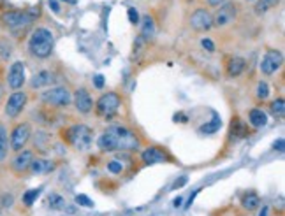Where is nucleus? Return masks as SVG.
Returning <instances> with one entry per match:
<instances>
[{"label":"nucleus","mask_w":285,"mask_h":216,"mask_svg":"<svg viewBox=\"0 0 285 216\" xmlns=\"http://www.w3.org/2000/svg\"><path fill=\"white\" fill-rule=\"evenodd\" d=\"M25 104H27V93L25 92H14L5 102V114L9 118H16L21 111H23Z\"/></svg>","instance_id":"10"},{"label":"nucleus","mask_w":285,"mask_h":216,"mask_svg":"<svg viewBox=\"0 0 285 216\" xmlns=\"http://www.w3.org/2000/svg\"><path fill=\"white\" fill-rule=\"evenodd\" d=\"M282 64H284L282 51H278V49H268L261 60V72L266 74V76H271V74H275L282 67Z\"/></svg>","instance_id":"8"},{"label":"nucleus","mask_w":285,"mask_h":216,"mask_svg":"<svg viewBox=\"0 0 285 216\" xmlns=\"http://www.w3.org/2000/svg\"><path fill=\"white\" fill-rule=\"evenodd\" d=\"M2 95H4V86H2V83H0V100H2Z\"/></svg>","instance_id":"45"},{"label":"nucleus","mask_w":285,"mask_h":216,"mask_svg":"<svg viewBox=\"0 0 285 216\" xmlns=\"http://www.w3.org/2000/svg\"><path fill=\"white\" fill-rule=\"evenodd\" d=\"M41 192H42V186H39V188L28 190V192L23 195V204H25V206H32L34 202H36L37 197L41 195Z\"/></svg>","instance_id":"28"},{"label":"nucleus","mask_w":285,"mask_h":216,"mask_svg":"<svg viewBox=\"0 0 285 216\" xmlns=\"http://www.w3.org/2000/svg\"><path fill=\"white\" fill-rule=\"evenodd\" d=\"M220 127H222V120L217 116V114H215L211 121H208V123H204L203 127H199V134H203V136L215 134V132H218V130H220Z\"/></svg>","instance_id":"20"},{"label":"nucleus","mask_w":285,"mask_h":216,"mask_svg":"<svg viewBox=\"0 0 285 216\" xmlns=\"http://www.w3.org/2000/svg\"><path fill=\"white\" fill-rule=\"evenodd\" d=\"M181 202H183V197H176V199L173 200V206H174V208H180Z\"/></svg>","instance_id":"42"},{"label":"nucleus","mask_w":285,"mask_h":216,"mask_svg":"<svg viewBox=\"0 0 285 216\" xmlns=\"http://www.w3.org/2000/svg\"><path fill=\"white\" fill-rule=\"evenodd\" d=\"M48 202H49V208L51 209H58V211L65 209V199L62 195H58V193H51Z\"/></svg>","instance_id":"27"},{"label":"nucleus","mask_w":285,"mask_h":216,"mask_svg":"<svg viewBox=\"0 0 285 216\" xmlns=\"http://www.w3.org/2000/svg\"><path fill=\"white\" fill-rule=\"evenodd\" d=\"M37 16H39V7L25 9V11H7L2 14V23L11 30H21L28 27Z\"/></svg>","instance_id":"4"},{"label":"nucleus","mask_w":285,"mask_h":216,"mask_svg":"<svg viewBox=\"0 0 285 216\" xmlns=\"http://www.w3.org/2000/svg\"><path fill=\"white\" fill-rule=\"evenodd\" d=\"M32 136V128H30V123H18L16 127L12 128L11 132V149L14 151H21V149L27 146L28 139Z\"/></svg>","instance_id":"7"},{"label":"nucleus","mask_w":285,"mask_h":216,"mask_svg":"<svg viewBox=\"0 0 285 216\" xmlns=\"http://www.w3.org/2000/svg\"><path fill=\"white\" fill-rule=\"evenodd\" d=\"M174 121H181V123H185V121H187V116H185L183 112H178V114H174Z\"/></svg>","instance_id":"40"},{"label":"nucleus","mask_w":285,"mask_h":216,"mask_svg":"<svg viewBox=\"0 0 285 216\" xmlns=\"http://www.w3.org/2000/svg\"><path fill=\"white\" fill-rule=\"evenodd\" d=\"M246 127L243 123H241V120H234L233 123H231V137H234V139H241V137L246 136Z\"/></svg>","instance_id":"25"},{"label":"nucleus","mask_w":285,"mask_h":216,"mask_svg":"<svg viewBox=\"0 0 285 216\" xmlns=\"http://www.w3.org/2000/svg\"><path fill=\"white\" fill-rule=\"evenodd\" d=\"M165 160H167V156L159 148H148L146 151H143V162L145 164H161V162Z\"/></svg>","instance_id":"16"},{"label":"nucleus","mask_w":285,"mask_h":216,"mask_svg":"<svg viewBox=\"0 0 285 216\" xmlns=\"http://www.w3.org/2000/svg\"><path fill=\"white\" fill-rule=\"evenodd\" d=\"M97 146L102 151H130V149L139 148V141H137L136 134L130 132L129 128L113 125V127L106 128L104 134L99 137Z\"/></svg>","instance_id":"1"},{"label":"nucleus","mask_w":285,"mask_h":216,"mask_svg":"<svg viewBox=\"0 0 285 216\" xmlns=\"http://www.w3.org/2000/svg\"><path fill=\"white\" fill-rule=\"evenodd\" d=\"M120 106H122L120 95L109 92V93H104L101 99L97 100V112H99L101 116L111 118V116H115V114L118 112Z\"/></svg>","instance_id":"6"},{"label":"nucleus","mask_w":285,"mask_h":216,"mask_svg":"<svg viewBox=\"0 0 285 216\" xmlns=\"http://www.w3.org/2000/svg\"><path fill=\"white\" fill-rule=\"evenodd\" d=\"M55 81V76H53V72L49 71H41L37 72L36 76L30 79V86L32 88H44V86H49V84Z\"/></svg>","instance_id":"15"},{"label":"nucleus","mask_w":285,"mask_h":216,"mask_svg":"<svg viewBox=\"0 0 285 216\" xmlns=\"http://www.w3.org/2000/svg\"><path fill=\"white\" fill-rule=\"evenodd\" d=\"M284 139H278L277 143H275V149H278V151H284Z\"/></svg>","instance_id":"41"},{"label":"nucleus","mask_w":285,"mask_h":216,"mask_svg":"<svg viewBox=\"0 0 285 216\" xmlns=\"http://www.w3.org/2000/svg\"><path fill=\"white\" fill-rule=\"evenodd\" d=\"M49 7H51L53 12H60V5H58L56 0H49Z\"/></svg>","instance_id":"39"},{"label":"nucleus","mask_w":285,"mask_h":216,"mask_svg":"<svg viewBox=\"0 0 285 216\" xmlns=\"http://www.w3.org/2000/svg\"><path fill=\"white\" fill-rule=\"evenodd\" d=\"M236 14H238V5L236 4H224L218 7V11L215 12L213 18V25L217 27H225V25L233 23L236 20Z\"/></svg>","instance_id":"9"},{"label":"nucleus","mask_w":285,"mask_h":216,"mask_svg":"<svg viewBox=\"0 0 285 216\" xmlns=\"http://www.w3.org/2000/svg\"><path fill=\"white\" fill-rule=\"evenodd\" d=\"M268 211H269L268 208H262V211L259 213V216H268Z\"/></svg>","instance_id":"44"},{"label":"nucleus","mask_w":285,"mask_h":216,"mask_svg":"<svg viewBox=\"0 0 285 216\" xmlns=\"http://www.w3.org/2000/svg\"><path fill=\"white\" fill-rule=\"evenodd\" d=\"M278 2L280 0H257V4H255V7H253V11H255V14H264V12H268L269 9H273L278 5Z\"/></svg>","instance_id":"24"},{"label":"nucleus","mask_w":285,"mask_h":216,"mask_svg":"<svg viewBox=\"0 0 285 216\" xmlns=\"http://www.w3.org/2000/svg\"><path fill=\"white\" fill-rule=\"evenodd\" d=\"M248 121L252 127L261 128L268 123V116H266V112L262 111V109H252V111L248 112Z\"/></svg>","instance_id":"19"},{"label":"nucleus","mask_w":285,"mask_h":216,"mask_svg":"<svg viewBox=\"0 0 285 216\" xmlns=\"http://www.w3.org/2000/svg\"><path fill=\"white\" fill-rule=\"evenodd\" d=\"M71 92L64 86H55V88H49L48 92H44L41 95V100L48 106H55V108H65L71 102Z\"/></svg>","instance_id":"5"},{"label":"nucleus","mask_w":285,"mask_h":216,"mask_svg":"<svg viewBox=\"0 0 285 216\" xmlns=\"http://www.w3.org/2000/svg\"><path fill=\"white\" fill-rule=\"evenodd\" d=\"M0 56L4 58V60H7L9 56H11V53H12V49H11V44H9L7 40H0Z\"/></svg>","instance_id":"31"},{"label":"nucleus","mask_w":285,"mask_h":216,"mask_svg":"<svg viewBox=\"0 0 285 216\" xmlns=\"http://www.w3.org/2000/svg\"><path fill=\"white\" fill-rule=\"evenodd\" d=\"M190 27H192L194 30H199V32L209 30V28L213 27V18L208 9H197L192 16H190Z\"/></svg>","instance_id":"11"},{"label":"nucleus","mask_w":285,"mask_h":216,"mask_svg":"<svg viewBox=\"0 0 285 216\" xmlns=\"http://www.w3.org/2000/svg\"><path fill=\"white\" fill-rule=\"evenodd\" d=\"M222 2H225V0H208L209 5H220Z\"/></svg>","instance_id":"43"},{"label":"nucleus","mask_w":285,"mask_h":216,"mask_svg":"<svg viewBox=\"0 0 285 216\" xmlns=\"http://www.w3.org/2000/svg\"><path fill=\"white\" fill-rule=\"evenodd\" d=\"M241 204H243V208L248 209V211H253V209H257L259 206H261V199H259L257 193H246L245 197H243V200H241Z\"/></svg>","instance_id":"22"},{"label":"nucleus","mask_w":285,"mask_h":216,"mask_svg":"<svg viewBox=\"0 0 285 216\" xmlns=\"http://www.w3.org/2000/svg\"><path fill=\"white\" fill-rule=\"evenodd\" d=\"M245 67H246L245 58L234 56V58H231L229 60V64H227V74H229V77H238L241 72L245 71Z\"/></svg>","instance_id":"17"},{"label":"nucleus","mask_w":285,"mask_h":216,"mask_svg":"<svg viewBox=\"0 0 285 216\" xmlns=\"http://www.w3.org/2000/svg\"><path fill=\"white\" fill-rule=\"evenodd\" d=\"M257 97H259L261 100L268 99V97H269V86H268V83L261 81V83L257 84Z\"/></svg>","instance_id":"30"},{"label":"nucleus","mask_w":285,"mask_h":216,"mask_svg":"<svg viewBox=\"0 0 285 216\" xmlns=\"http://www.w3.org/2000/svg\"><path fill=\"white\" fill-rule=\"evenodd\" d=\"M25 65L23 62H14V64L9 67V74H7V83L12 90H20L25 84Z\"/></svg>","instance_id":"12"},{"label":"nucleus","mask_w":285,"mask_h":216,"mask_svg":"<svg viewBox=\"0 0 285 216\" xmlns=\"http://www.w3.org/2000/svg\"><path fill=\"white\" fill-rule=\"evenodd\" d=\"M53 46H55L53 34L44 27L36 28L28 39V51L37 58H48L53 51Z\"/></svg>","instance_id":"2"},{"label":"nucleus","mask_w":285,"mask_h":216,"mask_svg":"<svg viewBox=\"0 0 285 216\" xmlns=\"http://www.w3.org/2000/svg\"><path fill=\"white\" fill-rule=\"evenodd\" d=\"M28 171H32L34 174H42V172H49L53 171V164L48 160H42V158H34L32 160V165H30V169Z\"/></svg>","instance_id":"21"},{"label":"nucleus","mask_w":285,"mask_h":216,"mask_svg":"<svg viewBox=\"0 0 285 216\" xmlns=\"http://www.w3.org/2000/svg\"><path fill=\"white\" fill-rule=\"evenodd\" d=\"M65 137H67L69 144H71L74 149H78V151H86V149L92 146L93 134H92V128L80 123V125L69 127L67 132H65Z\"/></svg>","instance_id":"3"},{"label":"nucleus","mask_w":285,"mask_h":216,"mask_svg":"<svg viewBox=\"0 0 285 216\" xmlns=\"http://www.w3.org/2000/svg\"><path fill=\"white\" fill-rule=\"evenodd\" d=\"M139 23H143L141 25V37L145 40H150L155 36V21H153V18L148 14V16L143 18V21H139Z\"/></svg>","instance_id":"18"},{"label":"nucleus","mask_w":285,"mask_h":216,"mask_svg":"<svg viewBox=\"0 0 285 216\" xmlns=\"http://www.w3.org/2000/svg\"><path fill=\"white\" fill-rule=\"evenodd\" d=\"M201 44H203V48L206 49V51H215V44H213V40L211 39H203L201 40Z\"/></svg>","instance_id":"35"},{"label":"nucleus","mask_w":285,"mask_h":216,"mask_svg":"<svg viewBox=\"0 0 285 216\" xmlns=\"http://www.w3.org/2000/svg\"><path fill=\"white\" fill-rule=\"evenodd\" d=\"M9 151V139H7V130L4 125H0V162L5 160Z\"/></svg>","instance_id":"23"},{"label":"nucleus","mask_w":285,"mask_h":216,"mask_svg":"<svg viewBox=\"0 0 285 216\" xmlns=\"http://www.w3.org/2000/svg\"><path fill=\"white\" fill-rule=\"evenodd\" d=\"M74 106H76L78 111L83 112V114H88L93 109V100L84 88L76 90V93H74Z\"/></svg>","instance_id":"14"},{"label":"nucleus","mask_w":285,"mask_h":216,"mask_svg":"<svg viewBox=\"0 0 285 216\" xmlns=\"http://www.w3.org/2000/svg\"><path fill=\"white\" fill-rule=\"evenodd\" d=\"M271 112H273V116L284 118L285 116V100L284 99L273 100V102H271Z\"/></svg>","instance_id":"26"},{"label":"nucleus","mask_w":285,"mask_h":216,"mask_svg":"<svg viewBox=\"0 0 285 216\" xmlns=\"http://www.w3.org/2000/svg\"><path fill=\"white\" fill-rule=\"evenodd\" d=\"M187 181H189V178H187V176H181L180 180L174 181L173 190H178V188H181V186H185V184H187Z\"/></svg>","instance_id":"36"},{"label":"nucleus","mask_w":285,"mask_h":216,"mask_svg":"<svg viewBox=\"0 0 285 216\" xmlns=\"http://www.w3.org/2000/svg\"><path fill=\"white\" fill-rule=\"evenodd\" d=\"M93 84H95L97 90L104 88V76H102V74H97V76L93 77Z\"/></svg>","instance_id":"34"},{"label":"nucleus","mask_w":285,"mask_h":216,"mask_svg":"<svg viewBox=\"0 0 285 216\" xmlns=\"http://www.w3.org/2000/svg\"><path fill=\"white\" fill-rule=\"evenodd\" d=\"M76 204L78 206H81V208H93V200L90 199V197H86V195H83V193H81V195H76Z\"/></svg>","instance_id":"29"},{"label":"nucleus","mask_w":285,"mask_h":216,"mask_svg":"<svg viewBox=\"0 0 285 216\" xmlns=\"http://www.w3.org/2000/svg\"><path fill=\"white\" fill-rule=\"evenodd\" d=\"M12 195H4L2 197V206H4V208H11L12 206Z\"/></svg>","instance_id":"37"},{"label":"nucleus","mask_w":285,"mask_h":216,"mask_svg":"<svg viewBox=\"0 0 285 216\" xmlns=\"http://www.w3.org/2000/svg\"><path fill=\"white\" fill-rule=\"evenodd\" d=\"M108 171L113 172V174H120V172L123 171V165H122V162H118V160H111L108 164Z\"/></svg>","instance_id":"32"},{"label":"nucleus","mask_w":285,"mask_h":216,"mask_svg":"<svg viewBox=\"0 0 285 216\" xmlns=\"http://www.w3.org/2000/svg\"><path fill=\"white\" fill-rule=\"evenodd\" d=\"M32 160H34V153L28 151V149H21V151L12 158L11 167L12 171L18 172V174H23V172H27L28 169H30Z\"/></svg>","instance_id":"13"},{"label":"nucleus","mask_w":285,"mask_h":216,"mask_svg":"<svg viewBox=\"0 0 285 216\" xmlns=\"http://www.w3.org/2000/svg\"><path fill=\"white\" fill-rule=\"evenodd\" d=\"M127 14H129V21L132 25H137L139 23V14H137V11L134 7H129V11H127Z\"/></svg>","instance_id":"33"},{"label":"nucleus","mask_w":285,"mask_h":216,"mask_svg":"<svg viewBox=\"0 0 285 216\" xmlns=\"http://www.w3.org/2000/svg\"><path fill=\"white\" fill-rule=\"evenodd\" d=\"M199 192H201V190H196V192L192 193V195H190V199H189V202H187V204H185V209H189L190 206H192V202L194 200H196V197L199 195Z\"/></svg>","instance_id":"38"}]
</instances>
